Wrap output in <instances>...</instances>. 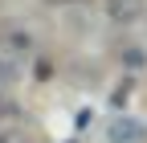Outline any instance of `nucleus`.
Here are the masks:
<instances>
[{
  "label": "nucleus",
  "instance_id": "f03ea898",
  "mask_svg": "<svg viewBox=\"0 0 147 143\" xmlns=\"http://www.w3.org/2000/svg\"><path fill=\"white\" fill-rule=\"evenodd\" d=\"M0 143H49V139L29 123H12V127H0Z\"/></svg>",
  "mask_w": 147,
  "mask_h": 143
},
{
  "label": "nucleus",
  "instance_id": "f257e3e1",
  "mask_svg": "<svg viewBox=\"0 0 147 143\" xmlns=\"http://www.w3.org/2000/svg\"><path fill=\"white\" fill-rule=\"evenodd\" d=\"M143 8H147V0H106V16H110V21H119V25L139 21Z\"/></svg>",
  "mask_w": 147,
  "mask_h": 143
},
{
  "label": "nucleus",
  "instance_id": "7ed1b4c3",
  "mask_svg": "<svg viewBox=\"0 0 147 143\" xmlns=\"http://www.w3.org/2000/svg\"><path fill=\"white\" fill-rule=\"evenodd\" d=\"M110 139H115V143H131V139H139V127L131 119H115V123H110Z\"/></svg>",
  "mask_w": 147,
  "mask_h": 143
}]
</instances>
